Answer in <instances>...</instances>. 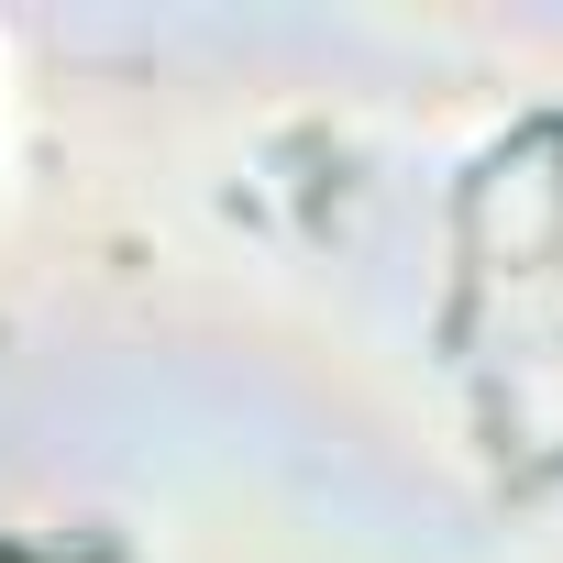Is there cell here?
Masks as SVG:
<instances>
[{
    "label": "cell",
    "mask_w": 563,
    "mask_h": 563,
    "mask_svg": "<svg viewBox=\"0 0 563 563\" xmlns=\"http://www.w3.org/2000/svg\"><path fill=\"white\" fill-rule=\"evenodd\" d=\"M0 563H111V552H12L0 541Z\"/></svg>",
    "instance_id": "1"
}]
</instances>
